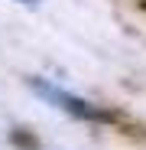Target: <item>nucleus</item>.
Returning a JSON list of instances; mask_svg holds the SVG:
<instances>
[{
    "label": "nucleus",
    "instance_id": "nucleus-1",
    "mask_svg": "<svg viewBox=\"0 0 146 150\" xmlns=\"http://www.w3.org/2000/svg\"><path fill=\"white\" fill-rule=\"evenodd\" d=\"M29 88L42 98L45 105H52V108H59V111H65V114H71V117H78V121H107V117H110L107 111H101L97 105H91L88 98L71 95L68 88L49 82V79H29Z\"/></svg>",
    "mask_w": 146,
    "mask_h": 150
},
{
    "label": "nucleus",
    "instance_id": "nucleus-2",
    "mask_svg": "<svg viewBox=\"0 0 146 150\" xmlns=\"http://www.w3.org/2000/svg\"><path fill=\"white\" fill-rule=\"evenodd\" d=\"M16 4H39V0H16Z\"/></svg>",
    "mask_w": 146,
    "mask_h": 150
}]
</instances>
